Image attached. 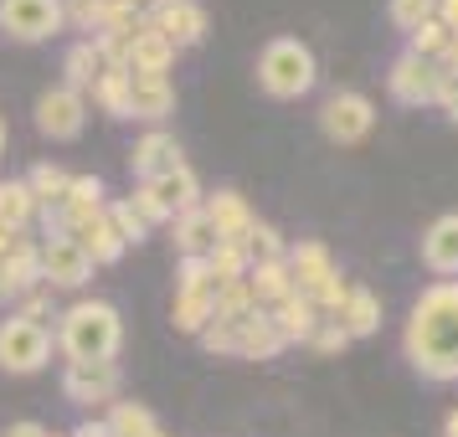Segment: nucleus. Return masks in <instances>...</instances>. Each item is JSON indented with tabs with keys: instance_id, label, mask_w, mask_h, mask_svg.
Segmentation results:
<instances>
[{
	"instance_id": "41",
	"label": "nucleus",
	"mask_w": 458,
	"mask_h": 437,
	"mask_svg": "<svg viewBox=\"0 0 458 437\" xmlns=\"http://www.w3.org/2000/svg\"><path fill=\"white\" fill-rule=\"evenodd\" d=\"M345 293H351V283H345V278H340V268H335L330 278H325V283L310 293V304H314L319 314H335L340 304H345Z\"/></svg>"
},
{
	"instance_id": "30",
	"label": "nucleus",
	"mask_w": 458,
	"mask_h": 437,
	"mask_svg": "<svg viewBox=\"0 0 458 437\" xmlns=\"http://www.w3.org/2000/svg\"><path fill=\"white\" fill-rule=\"evenodd\" d=\"M104 422H108V437H155V433H160L155 412L140 407V401H108Z\"/></svg>"
},
{
	"instance_id": "21",
	"label": "nucleus",
	"mask_w": 458,
	"mask_h": 437,
	"mask_svg": "<svg viewBox=\"0 0 458 437\" xmlns=\"http://www.w3.org/2000/svg\"><path fill=\"white\" fill-rule=\"evenodd\" d=\"M335 324L351 334V340H366V334L381 330V298H376L371 289H360V283H351V293H345V304L335 309Z\"/></svg>"
},
{
	"instance_id": "20",
	"label": "nucleus",
	"mask_w": 458,
	"mask_h": 437,
	"mask_svg": "<svg viewBox=\"0 0 458 437\" xmlns=\"http://www.w3.org/2000/svg\"><path fill=\"white\" fill-rule=\"evenodd\" d=\"M72 242L88 252V263H93V268H108V263H119V257H124V237L108 227L104 211H98V216H88V222H78V227H72Z\"/></svg>"
},
{
	"instance_id": "34",
	"label": "nucleus",
	"mask_w": 458,
	"mask_h": 437,
	"mask_svg": "<svg viewBox=\"0 0 458 437\" xmlns=\"http://www.w3.org/2000/svg\"><path fill=\"white\" fill-rule=\"evenodd\" d=\"M448 42H454V31H448V26L433 16V21H422L412 37H407V52H412V57H422V63H443Z\"/></svg>"
},
{
	"instance_id": "17",
	"label": "nucleus",
	"mask_w": 458,
	"mask_h": 437,
	"mask_svg": "<svg viewBox=\"0 0 458 437\" xmlns=\"http://www.w3.org/2000/svg\"><path fill=\"white\" fill-rule=\"evenodd\" d=\"M149 21H155V31H160L175 52H181V46H196L207 37V11H201L196 0H170V5H160V11L149 16Z\"/></svg>"
},
{
	"instance_id": "3",
	"label": "nucleus",
	"mask_w": 458,
	"mask_h": 437,
	"mask_svg": "<svg viewBox=\"0 0 458 437\" xmlns=\"http://www.w3.org/2000/svg\"><path fill=\"white\" fill-rule=\"evenodd\" d=\"M319 78V67H314V52L299 37H273L263 52H258V88L278 98V104H289V98H304Z\"/></svg>"
},
{
	"instance_id": "16",
	"label": "nucleus",
	"mask_w": 458,
	"mask_h": 437,
	"mask_svg": "<svg viewBox=\"0 0 458 437\" xmlns=\"http://www.w3.org/2000/svg\"><path fill=\"white\" fill-rule=\"evenodd\" d=\"M129 165H134V175H140V181H155V175L181 170L186 160H181L175 134H165V129H145V134L134 139V149H129Z\"/></svg>"
},
{
	"instance_id": "39",
	"label": "nucleus",
	"mask_w": 458,
	"mask_h": 437,
	"mask_svg": "<svg viewBox=\"0 0 458 437\" xmlns=\"http://www.w3.org/2000/svg\"><path fill=\"white\" fill-rule=\"evenodd\" d=\"M63 11L78 31H93V37H98L104 21H108V11H114V0H63Z\"/></svg>"
},
{
	"instance_id": "45",
	"label": "nucleus",
	"mask_w": 458,
	"mask_h": 437,
	"mask_svg": "<svg viewBox=\"0 0 458 437\" xmlns=\"http://www.w3.org/2000/svg\"><path fill=\"white\" fill-rule=\"evenodd\" d=\"M437 108H448V119L458 124V78L448 67H437Z\"/></svg>"
},
{
	"instance_id": "43",
	"label": "nucleus",
	"mask_w": 458,
	"mask_h": 437,
	"mask_svg": "<svg viewBox=\"0 0 458 437\" xmlns=\"http://www.w3.org/2000/svg\"><path fill=\"white\" fill-rule=\"evenodd\" d=\"M345 345H351V334L340 330L335 319H319V330L310 334V350H314V355H340Z\"/></svg>"
},
{
	"instance_id": "28",
	"label": "nucleus",
	"mask_w": 458,
	"mask_h": 437,
	"mask_svg": "<svg viewBox=\"0 0 458 437\" xmlns=\"http://www.w3.org/2000/svg\"><path fill=\"white\" fill-rule=\"evenodd\" d=\"M104 206H108V190H104L98 175H72V181H67L63 211L72 216V222H88V216H98Z\"/></svg>"
},
{
	"instance_id": "22",
	"label": "nucleus",
	"mask_w": 458,
	"mask_h": 437,
	"mask_svg": "<svg viewBox=\"0 0 458 437\" xmlns=\"http://www.w3.org/2000/svg\"><path fill=\"white\" fill-rule=\"evenodd\" d=\"M278 350H284V334L273 330L268 309L248 314V319L237 324V360H273Z\"/></svg>"
},
{
	"instance_id": "5",
	"label": "nucleus",
	"mask_w": 458,
	"mask_h": 437,
	"mask_svg": "<svg viewBox=\"0 0 458 437\" xmlns=\"http://www.w3.org/2000/svg\"><path fill=\"white\" fill-rule=\"evenodd\" d=\"M67 26L63 0H0V31L11 42H52Z\"/></svg>"
},
{
	"instance_id": "25",
	"label": "nucleus",
	"mask_w": 458,
	"mask_h": 437,
	"mask_svg": "<svg viewBox=\"0 0 458 437\" xmlns=\"http://www.w3.org/2000/svg\"><path fill=\"white\" fill-rule=\"evenodd\" d=\"M98 72H104V57H98L93 37H83V42L67 46V57H63V88H72V93H88Z\"/></svg>"
},
{
	"instance_id": "33",
	"label": "nucleus",
	"mask_w": 458,
	"mask_h": 437,
	"mask_svg": "<svg viewBox=\"0 0 458 437\" xmlns=\"http://www.w3.org/2000/svg\"><path fill=\"white\" fill-rule=\"evenodd\" d=\"M216 273H211L207 257H181V268H175V293H196V298H216Z\"/></svg>"
},
{
	"instance_id": "42",
	"label": "nucleus",
	"mask_w": 458,
	"mask_h": 437,
	"mask_svg": "<svg viewBox=\"0 0 458 437\" xmlns=\"http://www.w3.org/2000/svg\"><path fill=\"white\" fill-rule=\"evenodd\" d=\"M201 350H207V355H237V324L211 319L207 330H201Z\"/></svg>"
},
{
	"instance_id": "54",
	"label": "nucleus",
	"mask_w": 458,
	"mask_h": 437,
	"mask_svg": "<svg viewBox=\"0 0 458 437\" xmlns=\"http://www.w3.org/2000/svg\"><path fill=\"white\" fill-rule=\"evenodd\" d=\"M155 437H165V433H155Z\"/></svg>"
},
{
	"instance_id": "7",
	"label": "nucleus",
	"mask_w": 458,
	"mask_h": 437,
	"mask_svg": "<svg viewBox=\"0 0 458 437\" xmlns=\"http://www.w3.org/2000/svg\"><path fill=\"white\" fill-rule=\"evenodd\" d=\"M319 129L335 145H360L376 129V104L366 93H330L325 108H319Z\"/></svg>"
},
{
	"instance_id": "32",
	"label": "nucleus",
	"mask_w": 458,
	"mask_h": 437,
	"mask_svg": "<svg viewBox=\"0 0 458 437\" xmlns=\"http://www.w3.org/2000/svg\"><path fill=\"white\" fill-rule=\"evenodd\" d=\"M211 273H216V283H237V278H248L252 273V252L248 242H216V248L207 252Z\"/></svg>"
},
{
	"instance_id": "4",
	"label": "nucleus",
	"mask_w": 458,
	"mask_h": 437,
	"mask_svg": "<svg viewBox=\"0 0 458 437\" xmlns=\"http://www.w3.org/2000/svg\"><path fill=\"white\" fill-rule=\"evenodd\" d=\"M57 350V340L47 324H31L21 314L0 319V371L5 375H37L47 371V360Z\"/></svg>"
},
{
	"instance_id": "36",
	"label": "nucleus",
	"mask_w": 458,
	"mask_h": 437,
	"mask_svg": "<svg viewBox=\"0 0 458 437\" xmlns=\"http://www.w3.org/2000/svg\"><path fill=\"white\" fill-rule=\"evenodd\" d=\"M170 319H175V330H181V334H201L211 324V298L175 293V309H170Z\"/></svg>"
},
{
	"instance_id": "46",
	"label": "nucleus",
	"mask_w": 458,
	"mask_h": 437,
	"mask_svg": "<svg viewBox=\"0 0 458 437\" xmlns=\"http://www.w3.org/2000/svg\"><path fill=\"white\" fill-rule=\"evenodd\" d=\"M437 21H443V26L458 37V0H437Z\"/></svg>"
},
{
	"instance_id": "10",
	"label": "nucleus",
	"mask_w": 458,
	"mask_h": 437,
	"mask_svg": "<svg viewBox=\"0 0 458 437\" xmlns=\"http://www.w3.org/2000/svg\"><path fill=\"white\" fill-rule=\"evenodd\" d=\"M140 190H145V201L155 206L160 222H175L181 211L201 206V181H196V170L191 165L170 170V175H155V181H140Z\"/></svg>"
},
{
	"instance_id": "47",
	"label": "nucleus",
	"mask_w": 458,
	"mask_h": 437,
	"mask_svg": "<svg viewBox=\"0 0 458 437\" xmlns=\"http://www.w3.org/2000/svg\"><path fill=\"white\" fill-rule=\"evenodd\" d=\"M5 437H47V427H42V422H11Z\"/></svg>"
},
{
	"instance_id": "51",
	"label": "nucleus",
	"mask_w": 458,
	"mask_h": 437,
	"mask_svg": "<svg viewBox=\"0 0 458 437\" xmlns=\"http://www.w3.org/2000/svg\"><path fill=\"white\" fill-rule=\"evenodd\" d=\"M11 237H16V231H5V227H0V257H5V248H11Z\"/></svg>"
},
{
	"instance_id": "40",
	"label": "nucleus",
	"mask_w": 458,
	"mask_h": 437,
	"mask_svg": "<svg viewBox=\"0 0 458 437\" xmlns=\"http://www.w3.org/2000/svg\"><path fill=\"white\" fill-rule=\"evenodd\" d=\"M386 16H392L396 31H407V37H412L422 21H433V16H437V0H392V5H386Z\"/></svg>"
},
{
	"instance_id": "31",
	"label": "nucleus",
	"mask_w": 458,
	"mask_h": 437,
	"mask_svg": "<svg viewBox=\"0 0 458 437\" xmlns=\"http://www.w3.org/2000/svg\"><path fill=\"white\" fill-rule=\"evenodd\" d=\"M248 314H258V298H252L248 278H237V283H222L216 298H211V319H222V324H242Z\"/></svg>"
},
{
	"instance_id": "9",
	"label": "nucleus",
	"mask_w": 458,
	"mask_h": 437,
	"mask_svg": "<svg viewBox=\"0 0 458 437\" xmlns=\"http://www.w3.org/2000/svg\"><path fill=\"white\" fill-rule=\"evenodd\" d=\"M88 124V98L83 93H72V88H47L42 98H37V129H42L47 139H78Z\"/></svg>"
},
{
	"instance_id": "35",
	"label": "nucleus",
	"mask_w": 458,
	"mask_h": 437,
	"mask_svg": "<svg viewBox=\"0 0 458 437\" xmlns=\"http://www.w3.org/2000/svg\"><path fill=\"white\" fill-rule=\"evenodd\" d=\"M67 181H72V175H67L63 165H52V160H42V165L26 175V186H31V196H37V206H57V201L67 196Z\"/></svg>"
},
{
	"instance_id": "26",
	"label": "nucleus",
	"mask_w": 458,
	"mask_h": 437,
	"mask_svg": "<svg viewBox=\"0 0 458 437\" xmlns=\"http://www.w3.org/2000/svg\"><path fill=\"white\" fill-rule=\"evenodd\" d=\"M93 104L104 108L108 119H129V67H114V63H104V72L93 78Z\"/></svg>"
},
{
	"instance_id": "24",
	"label": "nucleus",
	"mask_w": 458,
	"mask_h": 437,
	"mask_svg": "<svg viewBox=\"0 0 458 437\" xmlns=\"http://www.w3.org/2000/svg\"><path fill=\"white\" fill-rule=\"evenodd\" d=\"M170 227H175V252H181V257H207V252L216 248V227H211V216L201 206L181 211Z\"/></svg>"
},
{
	"instance_id": "44",
	"label": "nucleus",
	"mask_w": 458,
	"mask_h": 437,
	"mask_svg": "<svg viewBox=\"0 0 458 437\" xmlns=\"http://www.w3.org/2000/svg\"><path fill=\"white\" fill-rule=\"evenodd\" d=\"M16 314H21V319H31V324H42L47 314H52V293H47V289H31L21 304H16Z\"/></svg>"
},
{
	"instance_id": "13",
	"label": "nucleus",
	"mask_w": 458,
	"mask_h": 437,
	"mask_svg": "<svg viewBox=\"0 0 458 437\" xmlns=\"http://www.w3.org/2000/svg\"><path fill=\"white\" fill-rule=\"evenodd\" d=\"M165 113H175V83H170V72H129V119L160 129Z\"/></svg>"
},
{
	"instance_id": "37",
	"label": "nucleus",
	"mask_w": 458,
	"mask_h": 437,
	"mask_svg": "<svg viewBox=\"0 0 458 437\" xmlns=\"http://www.w3.org/2000/svg\"><path fill=\"white\" fill-rule=\"evenodd\" d=\"M104 216H108V227L124 237V248H129V242H145V237H149V222H145L134 206H129V196H124V201H108Z\"/></svg>"
},
{
	"instance_id": "19",
	"label": "nucleus",
	"mask_w": 458,
	"mask_h": 437,
	"mask_svg": "<svg viewBox=\"0 0 458 437\" xmlns=\"http://www.w3.org/2000/svg\"><path fill=\"white\" fill-rule=\"evenodd\" d=\"M268 319H273V330L284 334V345H310V334L319 330V319H325V314L314 309L304 293H289L284 304H273V309H268Z\"/></svg>"
},
{
	"instance_id": "2",
	"label": "nucleus",
	"mask_w": 458,
	"mask_h": 437,
	"mask_svg": "<svg viewBox=\"0 0 458 437\" xmlns=\"http://www.w3.org/2000/svg\"><path fill=\"white\" fill-rule=\"evenodd\" d=\"M52 340L67 360H114L124 345V319L108 298H78L57 314Z\"/></svg>"
},
{
	"instance_id": "50",
	"label": "nucleus",
	"mask_w": 458,
	"mask_h": 437,
	"mask_svg": "<svg viewBox=\"0 0 458 437\" xmlns=\"http://www.w3.org/2000/svg\"><path fill=\"white\" fill-rule=\"evenodd\" d=\"M443 437H458V412H448V422H443Z\"/></svg>"
},
{
	"instance_id": "29",
	"label": "nucleus",
	"mask_w": 458,
	"mask_h": 437,
	"mask_svg": "<svg viewBox=\"0 0 458 437\" xmlns=\"http://www.w3.org/2000/svg\"><path fill=\"white\" fill-rule=\"evenodd\" d=\"M248 289H252V298H258V309H273V304H284L293 293V278H289L284 263H252Z\"/></svg>"
},
{
	"instance_id": "27",
	"label": "nucleus",
	"mask_w": 458,
	"mask_h": 437,
	"mask_svg": "<svg viewBox=\"0 0 458 437\" xmlns=\"http://www.w3.org/2000/svg\"><path fill=\"white\" fill-rule=\"evenodd\" d=\"M37 196L26 181H0V227L5 231H26L31 227V216H37Z\"/></svg>"
},
{
	"instance_id": "49",
	"label": "nucleus",
	"mask_w": 458,
	"mask_h": 437,
	"mask_svg": "<svg viewBox=\"0 0 458 437\" xmlns=\"http://www.w3.org/2000/svg\"><path fill=\"white\" fill-rule=\"evenodd\" d=\"M72 437H108V422H83Z\"/></svg>"
},
{
	"instance_id": "15",
	"label": "nucleus",
	"mask_w": 458,
	"mask_h": 437,
	"mask_svg": "<svg viewBox=\"0 0 458 437\" xmlns=\"http://www.w3.org/2000/svg\"><path fill=\"white\" fill-rule=\"evenodd\" d=\"M284 268H289V278H293V293H304V298H310V293L335 273V257H330V248H325V242L304 237V242H289V252H284Z\"/></svg>"
},
{
	"instance_id": "53",
	"label": "nucleus",
	"mask_w": 458,
	"mask_h": 437,
	"mask_svg": "<svg viewBox=\"0 0 458 437\" xmlns=\"http://www.w3.org/2000/svg\"><path fill=\"white\" fill-rule=\"evenodd\" d=\"M47 437H67V433H47Z\"/></svg>"
},
{
	"instance_id": "52",
	"label": "nucleus",
	"mask_w": 458,
	"mask_h": 437,
	"mask_svg": "<svg viewBox=\"0 0 458 437\" xmlns=\"http://www.w3.org/2000/svg\"><path fill=\"white\" fill-rule=\"evenodd\" d=\"M0 155H5V119H0Z\"/></svg>"
},
{
	"instance_id": "12",
	"label": "nucleus",
	"mask_w": 458,
	"mask_h": 437,
	"mask_svg": "<svg viewBox=\"0 0 458 437\" xmlns=\"http://www.w3.org/2000/svg\"><path fill=\"white\" fill-rule=\"evenodd\" d=\"M93 278L88 252L72 237H47L42 242V289H83Z\"/></svg>"
},
{
	"instance_id": "8",
	"label": "nucleus",
	"mask_w": 458,
	"mask_h": 437,
	"mask_svg": "<svg viewBox=\"0 0 458 437\" xmlns=\"http://www.w3.org/2000/svg\"><path fill=\"white\" fill-rule=\"evenodd\" d=\"M31 289H42V242L16 231L0 257V304H21Z\"/></svg>"
},
{
	"instance_id": "6",
	"label": "nucleus",
	"mask_w": 458,
	"mask_h": 437,
	"mask_svg": "<svg viewBox=\"0 0 458 437\" xmlns=\"http://www.w3.org/2000/svg\"><path fill=\"white\" fill-rule=\"evenodd\" d=\"M119 360H67L63 371V396L72 407H108L119 401Z\"/></svg>"
},
{
	"instance_id": "14",
	"label": "nucleus",
	"mask_w": 458,
	"mask_h": 437,
	"mask_svg": "<svg viewBox=\"0 0 458 437\" xmlns=\"http://www.w3.org/2000/svg\"><path fill=\"white\" fill-rule=\"evenodd\" d=\"M201 211L211 216V227H216V242H248V231H252V206H248V196L242 190H211V196H201Z\"/></svg>"
},
{
	"instance_id": "18",
	"label": "nucleus",
	"mask_w": 458,
	"mask_h": 437,
	"mask_svg": "<svg viewBox=\"0 0 458 437\" xmlns=\"http://www.w3.org/2000/svg\"><path fill=\"white\" fill-rule=\"evenodd\" d=\"M422 268L437 273V278H458V211L437 216L422 231Z\"/></svg>"
},
{
	"instance_id": "23",
	"label": "nucleus",
	"mask_w": 458,
	"mask_h": 437,
	"mask_svg": "<svg viewBox=\"0 0 458 437\" xmlns=\"http://www.w3.org/2000/svg\"><path fill=\"white\" fill-rule=\"evenodd\" d=\"M170 63H175V46L155 31V21H140V31H134V46H129V72H170Z\"/></svg>"
},
{
	"instance_id": "1",
	"label": "nucleus",
	"mask_w": 458,
	"mask_h": 437,
	"mask_svg": "<svg viewBox=\"0 0 458 437\" xmlns=\"http://www.w3.org/2000/svg\"><path fill=\"white\" fill-rule=\"evenodd\" d=\"M402 350L422 381H437V386L458 381V278H437L417 293Z\"/></svg>"
},
{
	"instance_id": "48",
	"label": "nucleus",
	"mask_w": 458,
	"mask_h": 437,
	"mask_svg": "<svg viewBox=\"0 0 458 437\" xmlns=\"http://www.w3.org/2000/svg\"><path fill=\"white\" fill-rule=\"evenodd\" d=\"M124 11H134V16H155L160 11V0H119Z\"/></svg>"
},
{
	"instance_id": "11",
	"label": "nucleus",
	"mask_w": 458,
	"mask_h": 437,
	"mask_svg": "<svg viewBox=\"0 0 458 437\" xmlns=\"http://www.w3.org/2000/svg\"><path fill=\"white\" fill-rule=\"evenodd\" d=\"M386 88H392V98L402 108H428L437 104V63H422L412 52H402L386 72Z\"/></svg>"
},
{
	"instance_id": "38",
	"label": "nucleus",
	"mask_w": 458,
	"mask_h": 437,
	"mask_svg": "<svg viewBox=\"0 0 458 437\" xmlns=\"http://www.w3.org/2000/svg\"><path fill=\"white\" fill-rule=\"evenodd\" d=\"M248 252H252V263H284L289 242H284V231H278V227H268V222H252Z\"/></svg>"
}]
</instances>
